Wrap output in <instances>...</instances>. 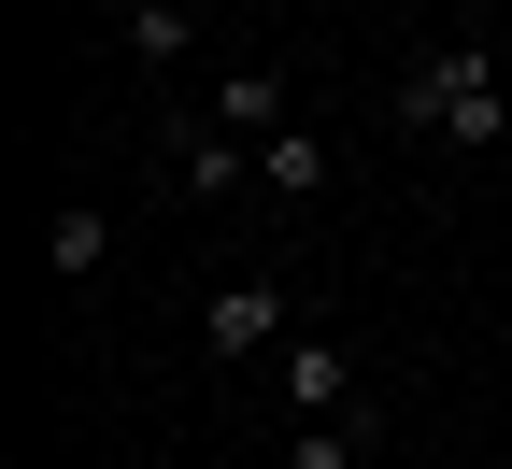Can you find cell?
I'll use <instances>...</instances> for the list:
<instances>
[{
  "label": "cell",
  "mask_w": 512,
  "mask_h": 469,
  "mask_svg": "<svg viewBox=\"0 0 512 469\" xmlns=\"http://www.w3.org/2000/svg\"><path fill=\"white\" fill-rule=\"evenodd\" d=\"M114 29H128V57H143V72H171V57L200 43V0H128Z\"/></svg>",
  "instance_id": "cell-7"
},
{
  "label": "cell",
  "mask_w": 512,
  "mask_h": 469,
  "mask_svg": "<svg viewBox=\"0 0 512 469\" xmlns=\"http://www.w3.org/2000/svg\"><path fill=\"white\" fill-rule=\"evenodd\" d=\"M256 185L271 199H328V143H313V128H271V143H256Z\"/></svg>",
  "instance_id": "cell-9"
},
{
  "label": "cell",
  "mask_w": 512,
  "mask_h": 469,
  "mask_svg": "<svg viewBox=\"0 0 512 469\" xmlns=\"http://www.w3.org/2000/svg\"><path fill=\"white\" fill-rule=\"evenodd\" d=\"M285 398H299V413H356L370 384H356V356L328 342V327H299V342H285Z\"/></svg>",
  "instance_id": "cell-4"
},
{
  "label": "cell",
  "mask_w": 512,
  "mask_h": 469,
  "mask_svg": "<svg viewBox=\"0 0 512 469\" xmlns=\"http://www.w3.org/2000/svg\"><path fill=\"white\" fill-rule=\"evenodd\" d=\"M370 427H384L370 398H356V413H299V441H285V469H356V455H370Z\"/></svg>",
  "instance_id": "cell-6"
},
{
  "label": "cell",
  "mask_w": 512,
  "mask_h": 469,
  "mask_svg": "<svg viewBox=\"0 0 512 469\" xmlns=\"http://www.w3.org/2000/svg\"><path fill=\"white\" fill-rule=\"evenodd\" d=\"M399 128L413 143H441V157H484L498 128H512V86H498V57L456 29V43H427L413 57V86H399Z\"/></svg>",
  "instance_id": "cell-1"
},
{
  "label": "cell",
  "mask_w": 512,
  "mask_h": 469,
  "mask_svg": "<svg viewBox=\"0 0 512 469\" xmlns=\"http://www.w3.org/2000/svg\"><path fill=\"white\" fill-rule=\"evenodd\" d=\"M228 143H271V128H299V86L285 72H214V100H200Z\"/></svg>",
  "instance_id": "cell-3"
},
{
  "label": "cell",
  "mask_w": 512,
  "mask_h": 469,
  "mask_svg": "<svg viewBox=\"0 0 512 469\" xmlns=\"http://www.w3.org/2000/svg\"><path fill=\"white\" fill-rule=\"evenodd\" d=\"M171 128H185V143H171V157H185V199H228V185L256 171V143H228L214 114H171Z\"/></svg>",
  "instance_id": "cell-5"
},
{
  "label": "cell",
  "mask_w": 512,
  "mask_h": 469,
  "mask_svg": "<svg viewBox=\"0 0 512 469\" xmlns=\"http://www.w3.org/2000/svg\"><path fill=\"white\" fill-rule=\"evenodd\" d=\"M100 256H114V214H100V199H72V214L43 228V271H57V285H86Z\"/></svg>",
  "instance_id": "cell-8"
},
{
  "label": "cell",
  "mask_w": 512,
  "mask_h": 469,
  "mask_svg": "<svg viewBox=\"0 0 512 469\" xmlns=\"http://www.w3.org/2000/svg\"><path fill=\"white\" fill-rule=\"evenodd\" d=\"M200 342H214V356H285V342H299V313H285L271 271H256V285H214V299H200Z\"/></svg>",
  "instance_id": "cell-2"
}]
</instances>
